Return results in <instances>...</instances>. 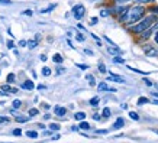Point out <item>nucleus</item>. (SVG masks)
<instances>
[{"instance_id": "36", "label": "nucleus", "mask_w": 158, "mask_h": 143, "mask_svg": "<svg viewBox=\"0 0 158 143\" xmlns=\"http://www.w3.org/2000/svg\"><path fill=\"white\" fill-rule=\"evenodd\" d=\"M13 135H15V136H20V135H22V130H20V129H15V130H13Z\"/></svg>"}, {"instance_id": "24", "label": "nucleus", "mask_w": 158, "mask_h": 143, "mask_svg": "<svg viewBox=\"0 0 158 143\" xmlns=\"http://www.w3.org/2000/svg\"><path fill=\"white\" fill-rule=\"evenodd\" d=\"M129 117H131L132 120H139V116H138L135 111H129Z\"/></svg>"}, {"instance_id": "42", "label": "nucleus", "mask_w": 158, "mask_h": 143, "mask_svg": "<svg viewBox=\"0 0 158 143\" xmlns=\"http://www.w3.org/2000/svg\"><path fill=\"white\" fill-rule=\"evenodd\" d=\"M118 4H123V3H126V1H131V0H115Z\"/></svg>"}, {"instance_id": "1", "label": "nucleus", "mask_w": 158, "mask_h": 143, "mask_svg": "<svg viewBox=\"0 0 158 143\" xmlns=\"http://www.w3.org/2000/svg\"><path fill=\"white\" fill-rule=\"evenodd\" d=\"M145 15V7L142 4H135L132 7H128L123 15H120V22L126 26H131L136 22H139Z\"/></svg>"}, {"instance_id": "33", "label": "nucleus", "mask_w": 158, "mask_h": 143, "mask_svg": "<svg viewBox=\"0 0 158 143\" xmlns=\"http://www.w3.org/2000/svg\"><path fill=\"white\" fill-rule=\"evenodd\" d=\"M133 1H136L139 4H147V3H152L154 0H133Z\"/></svg>"}, {"instance_id": "52", "label": "nucleus", "mask_w": 158, "mask_h": 143, "mask_svg": "<svg viewBox=\"0 0 158 143\" xmlns=\"http://www.w3.org/2000/svg\"><path fill=\"white\" fill-rule=\"evenodd\" d=\"M84 52H86V54H88V55H91V54H93L90 49H84Z\"/></svg>"}, {"instance_id": "34", "label": "nucleus", "mask_w": 158, "mask_h": 143, "mask_svg": "<svg viewBox=\"0 0 158 143\" xmlns=\"http://www.w3.org/2000/svg\"><path fill=\"white\" fill-rule=\"evenodd\" d=\"M148 10H150L151 13H154V15H157V16H158V6H157V7H150Z\"/></svg>"}, {"instance_id": "21", "label": "nucleus", "mask_w": 158, "mask_h": 143, "mask_svg": "<svg viewBox=\"0 0 158 143\" xmlns=\"http://www.w3.org/2000/svg\"><path fill=\"white\" fill-rule=\"evenodd\" d=\"M38 114H39V110H38V108H31V110H29V116H31V117H35V116H38Z\"/></svg>"}, {"instance_id": "38", "label": "nucleus", "mask_w": 158, "mask_h": 143, "mask_svg": "<svg viewBox=\"0 0 158 143\" xmlns=\"http://www.w3.org/2000/svg\"><path fill=\"white\" fill-rule=\"evenodd\" d=\"M7 121H9L7 117H1V116H0V123H7Z\"/></svg>"}, {"instance_id": "8", "label": "nucleus", "mask_w": 158, "mask_h": 143, "mask_svg": "<svg viewBox=\"0 0 158 143\" xmlns=\"http://www.w3.org/2000/svg\"><path fill=\"white\" fill-rule=\"evenodd\" d=\"M22 88H25V90H34V88H35V84H34L31 80H26V81L22 84Z\"/></svg>"}, {"instance_id": "43", "label": "nucleus", "mask_w": 158, "mask_h": 143, "mask_svg": "<svg viewBox=\"0 0 158 143\" xmlns=\"http://www.w3.org/2000/svg\"><path fill=\"white\" fill-rule=\"evenodd\" d=\"M23 15H26V16H32V10H25Z\"/></svg>"}, {"instance_id": "56", "label": "nucleus", "mask_w": 158, "mask_h": 143, "mask_svg": "<svg viewBox=\"0 0 158 143\" xmlns=\"http://www.w3.org/2000/svg\"><path fill=\"white\" fill-rule=\"evenodd\" d=\"M0 96H4V93H3V91H0Z\"/></svg>"}, {"instance_id": "19", "label": "nucleus", "mask_w": 158, "mask_h": 143, "mask_svg": "<svg viewBox=\"0 0 158 143\" xmlns=\"http://www.w3.org/2000/svg\"><path fill=\"white\" fill-rule=\"evenodd\" d=\"M55 7H57V4L54 3V4H51V6H48L46 9H42V10H41V13H48V12H51L52 9H55Z\"/></svg>"}, {"instance_id": "23", "label": "nucleus", "mask_w": 158, "mask_h": 143, "mask_svg": "<svg viewBox=\"0 0 158 143\" xmlns=\"http://www.w3.org/2000/svg\"><path fill=\"white\" fill-rule=\"evenodd\" d=\"M102 114H103V117H110V108L105 107L103 108V111H102Z\"/></svg>"}, {"instance_id": "3", "label": "nucleus", "mask_w": 158, "mask_h": 143, "mask_svg": "<svg viewBox=\"0 0 158 143\" xmlns=\"http://www.w3.org/2000/svg\"><path fill=\"white\" fill-rule=\"evenodd\" d=\"M84 13H86V9H84L83 4H77V6L73 7V15H74V17H76L77 20H80V19L84 16Z\"/></svg>"}, {"instance_id": "20", "label": "nucleus", "mask_w": 158, "mask_h": 143, "mask_svg": "<svg viewBox=\"0 0 158 143\" xmlns=\"http://www.w3.org/2000/svg\"><path fill=\"white\" fill-rule=\"evenodd\" d=\"M100 103V98L99 97H93L91 100H90V106H97Z\"/></svg>"}, {"instance_id": "7", "label": "nucleus", "mask_w": 158, "mask_h": 143, "mask_svg": "<svg viewBox=\"0 0 158 143\" xmlns=\"http://www.w3.org/2000/svg\"><path fill=\"white\" fill-rule=\"evenodd\" d=\"M107 80H110V81H115V82H125V80L120 77V75H116V74H109V78Z\"/></svg>"}, {"instance_id": "16", "label": "nucleus", "mask_w": 158, "mask_h": 143, "mask_svg": "<svg viewBox=\"0 0 158 143\" xmlns=\"http://www.w3.org/2000/svg\"><path fill=\"white\" fill-rule=\"evenodd\" d=\"M97 90H99V91H107V90H109V87H107V84H106V82H100V84L97 85Z\"/></svg>"}, {"instance_id": "39", "label": "nucleus", "mask_w": 158, "mask_h": 143, "mask_svg": "<svg viewBox=\"0 0 158 143\" xmlns=\"http://www.w3.org/2000/svg\"><path fill=\"white\" fill-rule=\"evenodd\" d=\"M76 38H77V40H80V42H83V40H84V36L80 35V33H77V36H76Z\"/></svg>"}, {"instance_id": "31", "label": "nucleus", "mask_w": 158, "mask_h": 143, "mask_svg": "<svg viewBox=\"0 0 158 143\" xmlns=\"http://www.w3.org/2000/svg\"><path fill=\"white\" fill-rule=\"evenodd\" d=\"M109 13H110V12H109L107 9H103V10L100 12V16H102V17H106V16H109Z\"/></svg>"}, {"instance_id": "44", "label": "nucleus", "mask_w": 158, "mask_h": 143, "mask_svg": "<svg viewBox=\"0 0 158 143\" xmlns=\"http://www.w3.org/2000/svg\"><path fill=\"white\" fill-rule=\"evenodd\" d=\"M90 23H91V25H96V23H97V17H91Z\"/></svg>"}, {"instance_id": "48", "label": "nucleus", "mask_w": 158, "mask_h": 143, "mask_svg": "<svg viewBox=\"0 0 158 143\" xmlns=\"http://www.w3.org/2000/svg\"><path fill=\"white\" fill-rule=\"evenodd\" d=\"M93 119H94V120H100V116H99V114H93Z\"/></svg>"}, {"instance_id": "37", "label": "nucleus", "mask_w": 158, "mask_h": 143, "mask_svg": "<svg viewBox=\"0 0 158 143\" xmlns=\"http://www.w3.org/2000/svg\"><path fill=\"white\" fill-rule=\"evenodd\" d=\"M77 67H79L80 70H87L88 68V65H84V64H77Z\"/></svg>"}, {"instance_id": "51", "label": "nucleus", "mask_w": 158, "mask_h": 143, "mask_svg": "<svg viewBox=\"0 0 158 143\" xmlns=\"http://www.w3.org/2000/svg\"><path fill=\"white\" fill-rule=\"evenodd\" d=\"M151 94H152L155 98H158V93H155V91H151Z\"/></svg>"}, {"instance_id": "25", "label": "nucleus", "mask_w": 158, "mask_h": 143, "mask_svg": "<svg viewBox=\"0 0 158 143\" xmlns=\"http://www.w3.org/2000/svg\"><path fill=\"white\" fill-rule=\"evenodd\" d=\"M42 74H44L45 77L51 75V68H48V67H44V68H42Z\"/></svg>"}, {"instance_id": "4", "label": "nucleus", "mask_w": 158, "mask_h": 143, "mask_svg": "<svg viewBox=\"0 0 158 143\" xmlns=\"http://www.w3.org/2000/svg\"><path fill=\"white\" fill-rule=\"evenodd\" d=\"M144 54H145L147 57H157V55H158V51H157V48H155L154 45H150V43H147V45L144 46Z\"/></svg>"}, {"instance_id": "50", "label": "nucleus", "mask_w": 158, "mask_h": 143, "mask_svg": "<svg viewBox=\"0 0 158 143\" xmlns=\"http://www.w3.org/2000/svg\"><path fill=\"white\" fill-rule=\"evenodd\" d=\"M154 39H155V43L158 45V32H155V36H154Z\"/></svg>"}, {"instance_id": "30", "label": "nucleus", "mask_w": 158, "mask_h": 143, "mask_svg": "<svg viewBox=\"0 0 158 143\" xmlns=\"http://www.w3.org/2000/svg\"><path fill=\"white\" fill-rule=\"evenodd\" d=\"M20 106H22V101L20 100H15L13 101V108H19Z\"/></svg>"}, {"instance_id": "5", "label": "nucleus", "mask_w": 158, "mask_h": 143, "mask_svg": "<svg viewBox=\"0 0 158 143\" xmlns=\"http://www.w3.org/2000/svg\"><path fill=\"white\" fill-rule=\"evenodd\" d=\"M155 32H158V20L154 23L152 29H147V31H144V32L141 33V36H142L144 39H148V38L151 36V33H155Z\"/></svg>"}, {"instance_id": "40", "label": "nucleus", "mask_w": 158, "mask_h": 143, "mask_svg": "<svg viewBox=\"0 0 158 143\" xmlns=\"http://www.w3.org/2000/svg\"><path fill=\"white\" fill-rule=\"evenodd\" d=\"M96 133H97V135H106L107 130H96Z\"/></svg>"}, {"instance_id": "58", "label": "nucleus", "mask_w": 158, "mask_h": 143, "mask_svg": "<svg viewBox=\"0 0 158 143\" xmlns=\"http://www.w3.org/2000/svg\"><path fill=\"white\" fill-rule=\"evenodd\" d=\"M0 106H1V101H0Z\"/></svg>"}, {"instance_id": "22", "label": "nucleus", "mask_w": 158, "mask_h": 143, "mask_svg": "<svg viewBox=\"0 0 158 143\" xmlns=\"http://www.w3.org/2000/svg\"><path fill=\"white\" fill-rule=\"evenodd\" d=\"M49 130H51V132H52V130H54V132L60 130V124H57V123H51V124H49Z\"/></svg>"}, {"instance_id": "35", "label": "nucleus", "mask_w": 158, "mask_h": 143, "mask_svg": "<svg viewBox=\"0 0 158 143\" xmlns=\"http://www.w3.org/2000/svg\"><path fill=\"white\" fill-rule=\"evenodd\" d=\"M6 45H7V48H9V49H13V48H15L13 40H7V43H6Z\"/></svg>"}, {"instance_id": "10", "label": "nucleus", "mask_w": 158, "mask_h": 143, "mask_svg": "<svg viewBox=\"0 0 158 143\" xmlns=\"http://www.w3.org/2000/svg\"><path fill=\"white\" fill-rule=\"evenodd\" d=\"M65 113H67V110H65L64 107H60V106H57V107H55V114H57L58 117H62Z\"/></svg>"}, {"instance_id": "41", "label": "nucleus", "mask_w": 158, "mask_h": 143, "mask_svg": "<svg viewBox=\"0 0 158 143\" xmlns=\"http://www.w3.org/2000/svg\"><path fill=\"white\" fill-rule=\"evenodd\" d=\"M10 0H0V4H10Z\"/></svg>"}, {"instance_id": "27", "label": "nucleus", "mask_w": 158, "mask_h": 143, "mask_svg": "<svg viewBox=\"0 0 158 143\" xmlns=\"http://www.w3.org/2000/svg\"><path fill=\"white\" fill-rule=\"evenodd\" d=\"M99 71L103 72V74H106V72H107V70H106V67H105V64H103V62H100V64H99Z\"/></svg>"}, {"instance_id": "49", "label": "nucleus", "mask_w": 158, "mask_h": 143, "mask_svg": "<svg viewBox=\"0 0 158 143\" xmlns=\"http://www.w3.org/2000/svg\"><path fill=\"white\" fill-rule=\"evenodd\" d=\"M10 114H13V116H18V113H16V110H13V108L10 110Z\"/></svg>"}, {"instance_id": "14", "label": "nucleus", "mask_w": 158, "mask_h": 143, "mask_svg": "<svg viewBox=\"0 0 158 143\" xmlns=\"http://www.w3.org/2000/svg\"><path fill=\"white\" fill-rule=\"evenodd\" d=\"M79 129H81V130H88V129H90V124H88L87 121H84V120H81V123H80Z\"/></svg>"}, {"instance_id": "6", "label": "nucleus", "mask_w": 158, "mask_h": 143, "mask_svg": "<svg viewBox=\"0 0 158 143\" xmlns=\"http://www.w3.org/2000/svg\"><path fill=\"white\" fill-rule=\"evenodd\" d=\"M107 52H109L110 55H113V57L122 55V49H120V48H118L116 45H110V46L107 48Z\"/></svg>"}, {"instance_id": "2", "label": "nucleus", "mask_w": 158, "mask_h": 143, "mask_svg": "<svg viewBox=\"0 0 158 143\" xmlns=\"http://www.w3.org/2000/svg\"><path fill=\"white\" fill-rule=\"evenodd\" d=\"M157 15H148V16H145V17H142L141 19V22H138L136 25H132L129 29H131V32H133V33H136V35H141L144 31H147V29H150L155 22H157Z\"/></svg>"}, {"instance_id": "55", "label": "nucleus", "mask_w": 158, "mask_h": 143, "mask_svg": "<svg viewBox=\"0 0 158 143\" xmlns=\"http://www.w3.org/2000/svg\"><path fill=\"white\" fill-rule=\"evenodd\" d=\"M152 103H154V104H157V106H158V98H155V100H154Z\"/></svg>"}, {"instance_id": "18", "label": "nucleus", "mask_w": 158, "mask_h": 143, "mask_svg": "<svg viewBox=\"0 0 158 143\" xmlns=\"http://www.w3.org/2000/svg\"><path fill=\"white\" fill-rule=\"evenodd\" d=\"M147 103H150V100H148L147 97H139V98H138V103H136V104L142 106V104H147Z\"/></svg>"}, {"instance_id": "29", "label": "nucleus", "mask_w": 158, "mask_h": 143, "mask_svg": "<svg viewBox=\"0 0 158 143\" xmlns=\"http://www.w3.org/2000/svg\"><path fill=\"white\" fill-rule=\"evenodd\" d=\"M86 78L88 80V82H90V85H94V84H96V81H94V77H93V75H87Z\"/></svg>"}, {"instance_id": "9", "label": "nucleus", "mask_w": 158, "mask_h": 143, "mask_svg": "<svg viewBox=\"0 0 158 143\" xmlns=\"http://www.w3.org/2000/svg\"><path fill=\"white\" fill-rule=\"evenodd\" d=\"M1 91H9V93L16 94V93H18V88H12L9 84H4V85H1Z\"/></svg>"}, {"instance_id": "53", "label": "nucleus", "mask_w": 158, "mask_h": 143, "mask_svg": "<svg viewBox=\"0 0 158 143\" xmlns=\"http://www.w3.org/2000/svg\"><path fill=\"white\" fill-rule=\"evenodd\" d=\"M41 61H44V62H45V61H46V57H45V55H41Z\"/></svg>"}, {"instance_id": "11", "label": "nucleus", "mask_w": 158, "mask_h": 143, "mask_svg": "<svg viewBox=\"0 0 158 143\" xmlns=\"http://www.w3.org/2000/svg\"><path fill=\"white\" fill-rule=\"evenodd\" d=\"M125 124V121H123V119L122 117H119V119H116V121H115V124H113V129H122V126Z\"/></svg>"}, {"instance_id": "47", "label": "nucleus", "mask_w": 158, "mask_h": 143, "mask_svg": "<svg viewBox=\"0 0 158 143\" xmlns=\"http://www.w3.org/2000/svg\"><path fill=\"white\" fill-rule=\"evenodd\" d=\"M60 137H61L60 135H54V136H52V140H58Z\"/></svg>"}, {"instance_id": "32", "label": "nucleus", "mask_w": 158, "mask_h": 143, "mask_svg": "<svg viewBox=\"0 0 158 143\" xmlns=\"http://www.w3.org/2000/svg\"><path fill=\"white\" fill-rule=\"evenodd\" d=\"M15 78H16V75H15V74H9V75H7V82H13V81H15Z\"/></svg>"}, {"instance_id": "57", "label": "nucleus", "mask_w": 158, "mask_h": 143, "mask_svg": "<svg viewBox=\"0 0 158 143\" xmlns=\"http://www.w3.org/2000/svg\"><path fill=\"white\" fill-rule=\"evenodd\" d=\"M154 132H155V133H157V135H158V130H154Z\"/></svg>"}, {"instance_id": "17", "label": "nucleus", "mask_w": 158, "mask_h": 143, "mask_svg": "<svg viewBox=\"0 0 158 143\" xmlns=\"http://www.w3.org/2000/svg\"><path fill=\"white\" fill-rule=\"evenodd\" d=\"M26 136H28L29 139H37V137H38V133L34 132V130H28V132H26Z\"/></svg>"}, {"instance_id": "46", "label": "nucleus", "mask_w": 158, "mask_h": 143, "mask_svg": "<svg viewBox=\"0 0 158 143\" xmlns=\"http://www.w3.org/2000/svg\"><path fill=\"white\" fill-rule=\"evenodd\" d=\"M64 71H65V70H64L62 67H58V68H57V72H58V74H62Z\"/></svg>"}, {"instance_id": "45", "label": "nucleus", "mask_w": 158, "mask_h": 143, "mask_svg": "<svg viewBox=\"0 0 158 143\" xmlns=\"http://www.w3.org/2000/svg\"><path fill=\"white\" fill-rule=\"evenodd\" d=\"M19 46L25 48V46H26V40H20V42H19Z\"/></svg>"}, {"instance_id": "54", "label": "nucleus", "mask_w": 158, "mask_h": 143, "mask_svg": "<svg viewBox=\"0 0 158 143\" xmlns=\"http://www.w3.org/2000/svg\"><path fill=\"white\" fill-rule=\"evenodd\" d=\"M144 81H145V84H147V85H152V84H151V81H150V80H144Z\"/></svg>"}, {"instance_id": "28", "label": "nucleus", "mask_w": 158, "mask_h": 143, "mask_svg": "<svg viewBox=\"0 0 158 143\" xmlns=\"http://www.w3.org/2000/svg\"><path fill=\"white\" fill-rule=\"evenodd\" d=\"M113 61H115V62H116V64H125V59H123V58H120V57H115V58H113Z\"/></svg>"}, {"instance_id": "15", "label": "nucleus", "mask_w": 158, "mask_h": 143, "mask_svg": "<svg viewBox=\"0 0 158 143\" xmlns=\"http://www.w3.org/2000/svg\"><path fill=\"white\" fill-rule=\"evenodd\" d=\"M37 45H38V42H37V40H26V46H28L29 49L37 48Z\"/></svg>"}, {"instance_id": "26", "label": "nucleus", "mask_w": 158, "mask_h": 143, "mask_svg": "<svg viewBox=\"0 0 158 143\" xmlns=\"http://www.w3.org/2000/svg\"><path fill=\"white\" fill-rule=\"evenodd\" d=\"M16 121H19V123H25V121H28V117H22V116H16Z\"/></svg>"}, {"instance_id": "13", "label": "nucleus", "mask_w": 158, "mask_h": 143, "mask_svg": "<svg viewBox=\"0 0 158 143\" xmlns=\"http://www.w3.org/2000/svg\"><path fill=\"white\" fill-rule=\"evenodd\" d=\"M74 119H76V120H80V121H81V120H84V119H86V113H83V111L76 113V114H74Z\"/></svg>"}, {"instance_id": "12", "label": "nucleus", "mask_w": 158, "mask_h": 143, "mask_svg": "<svg viewBox=\"0 0 158 143\" xmlns=\"http://www.w3.org/2000/svg\"><path fill=\"white\" fill-rule=\"evenodd\" d=\"M52 61H54V62H57V64H61V62L64 61V58H62L60 54H55V55L52 57Z\"/></svg>"}]
</instances>
